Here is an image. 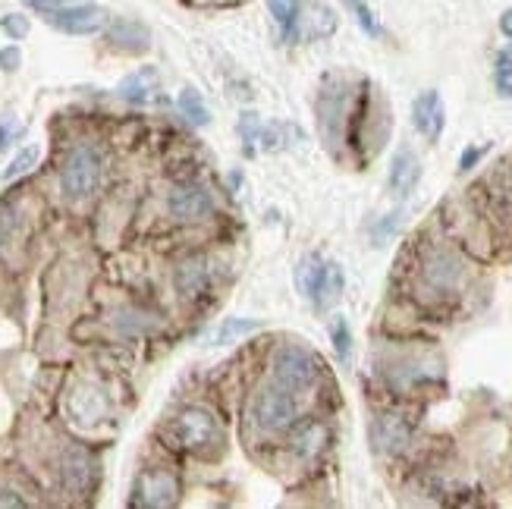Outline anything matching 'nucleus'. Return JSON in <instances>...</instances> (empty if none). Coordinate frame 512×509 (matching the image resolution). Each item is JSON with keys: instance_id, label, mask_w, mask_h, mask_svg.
I'll return each mask as SVG.
<instances>
[{"instance_id": "obj_1", "label": "nucleus", "mask_w": 512, "mask_h": 509, "mask_svg": "<svg viewBox=\"0 0 512 509\" xmlns=\"http://www.w3.org/2000/svg\"><path fill=\"white\" fill-rule=\"evenodd\" d=\"M101 176H104V158L101 151L92 145H79L66 154L63 170H60V186L70 198H88L98 186H101Z\"/></svg>"}, {"instance_id": "obj_2", "label": "nucleus", "mask_w": 512, "mask_h": 509, "mask_svg": "<svg viewBox=\"0 0 512 509\" xmlns=\"http://www.w3.org/2000/svg\"><path fill=\"white\" fill-rule=\"evenodd\" d=\"M170 431L176 437V444H180L183 450H192V453H205L214 444H220V437H224V431H220V425H217V418L211 412H205V409H186L173 422Z\"/></svg>"}, {"instance_id": "obj_3", "label": "nucleus", "mask_w": 512, "mask_h": 509, "mask_svg": "<svg viewBox=\"0 0 512 509\" xmlns=\"http://www.w3.org/2000/svg\"><path fill=\"white\" fill-rule=\"evenodd\" d=\"M299 406H296V396L293 390H286L280 384L274 387H264L255 400V422L261 431H286L289 425L296 422Z\"/></svg>"}, {"instance_id": "obj_4", "label": "nucleus", "mask_w": 512, "mask_h": 509, "mask_svg": "<svg viewBox=\"0 0 512 509\" xmlns=\"http://www.w3.org/2000/svg\"><path fill=\"white\" fill-rule=\"evenodd\" d=\"M274 378L286 390H305L318 378V359L302 346H283L274 359Z\"/></svg>"}, {"instance_id": "obj_5", "label": "nucleus", "mask_w": 512, "mask_h": 509, "mask_svg": "<svg viewBox=\"0 0 512 509\" xmlns=\"http://www.w3.org/2000/svg\"><path fill=\"white\" fill-rule=\"evenodd\" d=\"M51 22V26L63 35H95L107 26V13L92 4V0H85V4H76V7H66L60 13H51L44 16Z\"/></svg>"}, {"instance_id": "obj_6", "label": "nucleus", "mask_w": 512, "mask_h": 509, "mask_svg": "<svg viewBox=\"0 0 512 509\" xmlns=\"http://www.w3.org/2000/svg\"><path fill=\"white\" fill-rule=\"evenodd\" d=\"M425 283L437 293L456 290V286L462 283V261L447 249L431 252V258L425 261Z\"/></svg>"}, {"instance_id": "obj_7", "label": "nucleus", "mask_w": 512, "mask_h": 509, "mask_svg": "<svg viewBox=\"0 0 512 509\" xmlns=\"http://www.w3.org/2000/svg\"><path fill=\"white\" fill-rule=\"evenodd\" d=\"M211 280H214V268L202 255L186 258L180 268H176V290L183 293V299H202L211 290Z\"/></svg>"}, {"instance_id": "obj_8", "label": "nucleus", "mask_w": 512, "mask_h": 509, "mask_svg": "<svg viewBox=\"0 0 512 509\" xmlns=\"http://www.w3.org/2000/svg\"><path fill=\"white\" fill-rule=\"evenodd\" d=\"M170 211L176 220H183V224H192V220H202L211 214V195L195 186V183H183L176 186L173 195H170Z\"/></svg>"}, {"instance_id": "obj_9", "label": "nucleus", "mask_w": 512, "mask_h": 509, "mask_svg": "<svg viewBox=\"0 0 512 509\" xmlns=\"http://www.w3.org/2000/svg\"><path fill=\"white\" fill-rule=\"evenodd\" d=\"M412 123L415 129L425 136L428 142L440 139L443 123H447V114H443V101L437 92H421L412 104Z\"/></svg>"}, {"instance_id": "obj_10", "label": "nucleus", "mask_w": 512, "mask_h": 509, "mask_svg": "<svg viewBox=\"0 0 512 509\" xmlns=\"http://www.w3.org/2000/svg\"><path fill=\"white\" fill-rule=\"evenodd\" d=\"M371 437H374V447L381 450V453H399V450H406L409 444V437H412V425L406 422L403 415H381L374 422L371 428Z\"/></svg>"}, {"instance_id": "obj_11", "label": "nucleus", "mask_w": 512, "mask_h": 509, "mask_svg": "<svg viewBox=\"0 0 512 509\" xmlns=\"http://www.w3.org/2000/svg\"><path fill=\"white\" fill-rule=\"evenodd\" d=\"M92 459H88L85 450L73 447V450H66L63 459H60V481H63V488L70 491V494H85L88 491V484H92Z\"/></svg>"}, {"instance_id": "obj_12", "label": "nucleus", "mask_w": 512, "mask_h": 509, "mask_svg": "<svg viewBox=\"0 0 512 509\" xmlns=\"http://www.w3.org/2000/svg\"><path fill=\"white\" fill-rule=\"evenodd\" d=\"M176 500V481L167 472L142 475L136 488V506H170Z\"/></svg>"}, {"instance_id": "obj_13", "label": "nucleus", "mask_w": 512, "mask_h": 509, "mask_svg": "<svg viewBox=\"0 0 512 509\" xmlns=\"http://www.w3.org/2000/svg\"><path fill=\"white\" fill-rule=\"evenodd\" d=\"M418 176H421V164H418L415 154L406 151V148L396 151V158L390 164V192L399 195V198H406L415 189Z\"/></svg>"}, {"instance_id": "obj_14", "label": "nucleus", "mask_w": 512, "mask_h": 509, "mask_svg": "<svg viewBox=\"0 0 512 509\" xmlns=\"http://www.w3.org/2000/svg\"><path fill=\"white\" fill-rule=\"evenodd\" d=\"M327 440H330V434H327V428L321 425V422H302V425H296V431H293V450L302 456V459H315L324 447H327Z\"/></svg>"}, {"instance_id": "obj_15", "label": "nucleus", "mask_w": 512, "mask_h": 509, "mask_svg": "<svg viewBox=\"0 0 512 509\" xmlns=\"http://www.w3.org/2000/svg\"><path fill=\"white\" fill-rule=\"evenodd\" d=\"M104 409H107V403H104V396L95 387H79L70 396V412L76 415V422L92 425V422H98V418L104 415Z\"/></svg>"}, {"instance_id": "obj_16", "label": "nucleus", "mask_w": 512, "mask_h": 509, "mask_svg": "<svg viewBox=\"0 0 512 509\" xmlns=\"http://www.w3.org/2000/svg\"><path fill=\"white\" fill-rule=\"evenodd\" d=\"M324 274H327V261H321L318 255H308V258L299 264V271H296L299 290H302L311 302H315V296H318V290H321Z\"/></svg>"}, {"instance_id": "obj_17", "label": "nucleus", "mask_w": 512, "mask_h": 509, "mask_svg": "<svg viewBox=\"0 0 512 509\" xmlns=\"http://www.w3.org/2000/svg\"><path fill=\"white\" fill-rule=\"evenodd\" d=\"M110 41H114V48H120V51H145L148 48V35L142 26H136V22H117V26L110 29Z\"/></svg>"}, {"instance_id": "obj_18", "label": "nucleus", "mask_w": 512, "mask_h": 509, "mask_svg": "<svg viewBox=\"0 0 512 509\" xmlns=\"http://www.w3.org/2000/svg\"><path fill=\"white\" fill-rule=\"evenodd\" d=\"M267 10H271L274 22L280 26V35L293 38L296 22H299V10H302L299 0H267Z\"/></svg>"}, {"instance_id": "obj_19", "label": "nucleus", "mask_w": 512, "mask_h": 509, "mask_svg": "<svg viewBox=\"0 0 512 509\" xmlns=\"http://www.w3.org/2000/svg\"><path fill=\"white\" fill-rule=\"evenodd\" d=\"M340 293H343V268H340V264H327V274H324V283H321V290L315 296V305L330 308L333 302L340 299Z\"/></svg>"}, {"instance_id": "obj_20", "label": "nucleus", "mask_w": 512, "mask_h": 509, "mask_svg": "<svg viewBox=\"0 0 512 509\" xmlns=\"http://www.w3.org/2000/svg\"><path fill=\"white\" fill-rule=\"evenodd\" d=\"M120 92H123V98L132 101V104H145V101L151 98V92H154V73L145 70V73L129 76V79L120 85Z\"/></svg>"}, {"instance_id": "obj_21", "label": "nucleus", "mask_w": 512, "mask_h": 509, "mask_svg": "<svg viewBox=\"0 0 512 509\" xmlns=\"http://www.w3.org/2000/svg\"><path fill=\"white\" fill-rule=\"evenodd\" d=\"M180 110L183 117L195 126H208V107L202 101V95L195 92V88H186V92L180 95Z\"/></svg>"}, {"instance_id": "obj_22", "label": "nucleus", "mask_w": 512, "mask_h": 509, "mask_svg": "<svg viewBox=\"0 0 512 509\" xmlns=\"http://www.w3.org/2000/svg\"><path fill=\"white\" fill-rule=\"evenodd\" d=\"M346 7L352 10V16L362 26V32H368L371 38L381 35V22H377V16L371 13V7L365 4V0H346Z\"/></svg>"}, {"instance_id": "obj_23", "label": "nucleus", "mask_w": 512, "mask_h": 509, "mask_svg": "<svg viewBox=\"0 0 512 509\" xmlns=\"http://www.w3.org/2000/svg\"><path fill=\"white\" fill-rule=\"evenodd\" d=\"M494 82H497V92L503 98H512V48L500 51L497 70H494Z\"/></svg>"}, {"instance_id": "obj_24", "label": "nucleus", "mask_w": 512, "mask_h": 509, "mask_svg": "<svg viewBox=\"0 0 512 509\" xmlns=\"http://www.w3.org/2000/svg\"><path fill=\"white\" fill-rule=\"evenodd\" d=\"M330 337H333V349H337V356L346 362L349 359V352H352V330L343 318H337L330 324Z\"/></svg>"}, {"instance_id": "obj_25", "label": "nucleus", "mask_w": 512, "mask_h": 509, "mask_svg": "<svg viewBox=\"0 0 512 509\" xmlns=\"http://www.w3.org/2000/svg\"><path fill=\"white\" fill-rule=\"evenodd\" d=\"M29 10L41 13V16H51V13H60L66 7H76V4H85V0H22Z\"/></svg>"}, {"instance_id": "obj_26", "label": "nucleus", "mask_w": 512, "mask_h": 509, "mask_svg": "<svg viewBox=\"0 0 512 509\" xmlns=\"http://www.w3.org/2000/svg\"><path fill=\"white\" fill-rule=\"evenodd\" d=\"M35 158H38V148H26V151H19L16 158H13V164L4 170V180H16V176H22V173H26V170L35 164Z\"/></svg>"}, {"instance_id": "obj_27", "label": "nucleus", "mask_w": 512, "mask_h": 509, "mask_svg": "<svg viewBox=\"0 0 512 509\" xmlns=\"http://www.w3.org/2000/svg\"><path fill=\"white\" fill-rule=\"evenodd\" d=\"M16 227H19V214L13 208H0V252L10 246Z\"/></svg>"}, {"instance_id": "obj_28", "label": "nucleus", "mask_w": 512, "mask_h": 509, "mask_svg": "<svg viewBox=\"0 0 512 509\" xmlns=\"http://www.w3.org/2000/svg\"><path fill=\"white\" fill-rule=\"evenodd\" d=\"M252 330H258V321H227L224 327H220V334H217V343H230L233 337L252 334Z\"/></svg>"}, {"instance_id": "obj_29", "label": "nucleus", "mask_w": 512, "mask_h": 509, "mask_svg": "<svg viewBox=\"0 0 512 509\" xmlns=\"http://www.w3.org/2000/svg\"><path fill=\"white\" fill-rule=\"evenodd\" d=\"M0 29H4L10 38H26L29 35V19L19 16V13H10V16L0 19Z\"/></svg>"}, {"instance_id": "obj_30", "label": "nucleus", "mask_w": 512, "mask_h": 509, "mask_svg": "<svg viewBox=\"0 0 512 509\" xmlns=\"http://www.w3.org/2000/svg\"><path fill=\"white\" fill-rule=\"evenodd\" d=\"M16 66H19V51L16 48H4V51H0V70L13 73Z\"/></svg>"}, {"instance_id": "obj_31", "label": "nucleus", "mask_w": 512, "mask_h": 509, "mask_svg": "<svg viewBox=\"0 0 512 509\" xmlns=\"http://www.w3.org/2000/svg\"><path fill=\"white\" fill-rule=\"evenodd\" d=\"M484 151H487V148H469V151H465V154H462V161H459V170H472V167L484 158Z\"/></svg>"}, {"instance_id": "obj_32", "label": "nucleus", "mask_w": 512, "mask_h": 509, "mask_svg": "<svg viewBox=\"0 0 512 509\" xmlns=\"http://www.w3.org/2000/svg\"><path fill=\"white\" fill-rule=\"evenodd\" d=\"M500 32H503V35H506V38L512 41V7H509V10H506L503 16H500Z\"/></svg>"}, {"instance_id": "obj_33", "label": "nucleus", "mask_w": 512, "mask_h": 509, "mask_svg": "<svg viewBox=\"0 0 512 509\" xmlns=\"http://www.w3.org/2000/svg\"><path fill=\"white\" fill-rule=\"evenodd\" d=\"M0 506H26V500L16 497L13 491H4V497H0Z\"/></svg>"}, {"instance_id": "obj_34", "label": "nucleus", "mask_w": 512, "mask_h": 509, "mask_svg": "<svg viewBox=\"0 0 512 509\" xmlns=\"http://www.w3.org/2000/svg\"><path fill=\"white\" fill-rule=\"evenodd\" d=\"M4 145H7V129L0 126V148H4Z\"/></svg>"}]
</instances>
